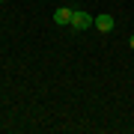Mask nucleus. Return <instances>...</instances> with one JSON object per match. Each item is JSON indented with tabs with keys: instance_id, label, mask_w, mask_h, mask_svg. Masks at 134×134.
<instances>
[{
	"instance_id": "obj_5",
	"label": "nucleus",
	"mask_w": 134,
	"mask_h": 134,
	"mask_svg": "<svg viewBox=\"0 0 134 134\" xmlns=\"http://www.w3.org/2000/svg\"><path fill=\"white\" fill-rule=\"evenodd\" d=\"M0 6H3V0H0Z\"/></svg>"
},
{
	"instance_id": "obj_3",
	"label": "nucleus",
	"mask_w": 134,
	"mask_h": 134,
	"mask_svg": "<svg viewBox=\"0 0 134 134\" xmlns=\"http://www.w3.org/2000/svg\"><path fill=\"white\" fill-rule=\"evenodd\" d=\"M92 27L101 30V33H110V30H113V18H110L107 12L104 15H96V18H92Z\"/></svg>"
},
{
	"instance_id": "obj_2",
	"label": "nucleus",
	"mask_w": 134,
	"mask_h": 134,
	"mask_svg": "<svg viewBox=\"0 0 134 134\" xmlns=\"http://www.w3.org/2000/svg\"><path fill=\"white\" fill-rule=\"evenodd\" d=\"M72 6H60V9L57 12H54V24H60V27H69V24H72Z\"/></svg>"
},
{
	"instance_id": "obj_1",
	"label": "nucleus",
	"mask_w": 134,
	"mask_h": 134,
	"mask_svg": "<svg viewBox=\"0 0 134 134\" xmlns=\"http://www.w3.org/2000/svg\"><path fill=\"white\" fill-rule=\"evenodd\" d=\"M72 30H86V27H92V15L90 12H83V9H75L72 12V24H69Z\"/></svg>"
},
{
	"instance_id": "obj_4",
	"label": "nucleus",
	"mask_w": 134,
	"mask_h": 134,
	"mask_svg": "<svg viewBox=\"0 0 134 134\" xmlns=\"http://www.w3.org/2000/svg\"><path fill=\"white\" fill-rule=\"evenodd\" d=\"M128 45H131V48H134V36H131V39H128Z\"/></svg>"
}]
</instances>
